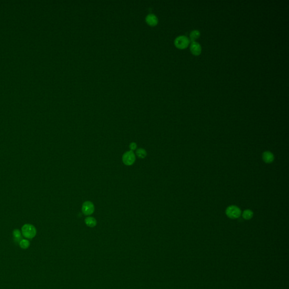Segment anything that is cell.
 Returning <instances> with one entry per match:
<instances>
[{
    "label": "cell",
    "instance_id": "obj_1",
    "mask_svg": "<svg viewBox=\"0 0 289 289\" xmlns=\"http://www.w3.org/2000/svg\"><path fill=\"white\" fill-rule=\"evenodd\" d=\"M21 232L23 237L27 239H32L37 234V230L35 226L30 224H26L22 227Z\"/></svg>",
    "mask_w": 289,
    "mask_h": 289
},
{
    "label": "cell",
    "instance_id": "obj_2",
    "mask_svg": "<svg viewBox=\"0 0 289 289\" xmlns=\"http://www.w3.org/2000/svg\"><path fill=\"white\" fill-rule=\"evenodd\" d=\"M225 212L228 218L232 219L238 218L241 215V209L236 206H229Z\"/></svg>",
    "mask_w": 289,
    "mask_h": 289
},
{
    "label": "cell",
    "instance_id": "obj_3",
    "mask_svg": "<svg viewBox=\"0 0 289 289\" xmlns=\"http://www.w3.org/2000/svg\"><path fill=\"white\" fill-rule=\"evenodd\" d=\"M174 43L176 47L180 49H184L189 46L190 40L185 36H180L176 38Z\"/></svg>",
    "mask_w": 289,
    "mask_h": 289
},
{
    "label": "cell",
    "instance_id": "obj_4",
    "mask_svg": "<svg viewBox=\"0 0 289 289\" xmlns=\"http://www.w3.org/2000/svg\"><path fill=\"white\" fill-rule=\"evenodd\" d=\"M122 161L125 165L131 166L136 161L135 154L132 151L127 152L124 154L122 157Z\"/></svg>",
    "mask_w": 289,
    "mask_h": 289
},
{
    "label": "cell",
    "instance_id": "obj_5",
    "mask_svg": "<svg viewBox=\"0 0 289 289\" xmlns=\"http://www.w3.org/2000/svg\"><path fill=\"white\" fill-rule=\"evenodd\" d=\"M95 211V206L90 201H86L82 206V212L86 216L92 215Z\"/></svg>",
    "mask_w": 289,
    "mask_h": 289
},
{
    "label": "cell",
    "instance_id": "obj_6",
    "mask_svg": "<svg viewBox=\"0 0 289 289\" xmlns=\"http://www.w3.org/2000/svg\"><path fill=\"white\" fill-rule=\"evenodd\" d=\"M190 50L191 53L195 56H198L202 52V47L199 43L197 42H192L190 47Z\"/></svg>",
    "mask_w": 289,
    "mask_h": 289
},
{
    "label": "cell",
    "instance_id": "obj_7",
    "mask_svg": "<svg viewBox=\"0 0 289 289\" xmlns=\"http://www.w3.org/2000/svg\"><path fill=\"white\" fill-rule=\"evenodd\" d=\"M263 160L266 163H271L274 161L275 156L271 152L267 151L263 152Z\"/></svg>",
    "mask_w": 289,
    "mask_h": 289
},
{
    "label": "cell",
    "instance_id": "obj_8",
    "mask_svg": "<svg viewBox=\"0 0 289 289\" xmlns=\"http://www.w3.org/2000/svg\"><path fill=\"white\" fill-rule=\"evenodd\" d=\"M146 21L150 26H155L158 22V19L155 15L150 14L146 17Z\"/></svg>",
    "mask_w": 289,
    "mask_h": 289
},
{
    "label": "cell",
    "instance_id": "obj_9",
    "mask_svg": "<svg viewBox=\"0 0 289 289\" xmlns=\"http://www.w3.org/2000/svg\"><path fill=\"white\" fill-rule=\"evenodd\" d=\"M13 240L15 243H19V242L22 239V232L18 229H16L13 230Z\"/></svg>",
    "mask_w": 289,
    "mask_h": 289
},
{
    "label": "cell",
    "instance_id": "obj_10",
    "mask_svg": "<svg viewBox=\"0 0 289 289\" xmlns=\"http://www.w3.org/2000/svg\"><path fill=\"white\" fill-rule=\"evenodd\" d=\"M86 225L89 227H94L97 224V221L94 218L88 217L85 220Z\"/></svg>",
    "mask_w": 289,
    "mask_h": 289
},
{
    "label": "cell",
    "instance_id": "obj_11",
    "mask_svg": "<svg viewBox=\"0 0 289 289\" xmlns=\"http://www.w3.org/2000/svg\"><path fill=\"white\" fill-rule=\"evenodd\" d=\"M200 33L198 30H193L190 33V38L192 42L195 41L197 39L199 38Z\"/></svg>",
    "mask_w": 289,
    "mask_h": 289
},
{
    "label": "cell",
    "instance_id": "obj_12",
    "mask_svg": "<svg viewBox=\"0 0 289 289\" xmlns=\"http://www.w3.org/2000/svg\"><path fill=\"white\" fill-rule=\"evenodd\" d=\"M254 213L250 209H246L242 213V218L245 220H250L253 216Z\"/></svg>",
    "mask_w": 289,
    "mask_h": 289
},
{
    "label": "cell",
    "instance_id": "obj_13",
    "mask_svg": "<svg viewBox=\"0 0 289 289\" xmlns=\"http://www.w3.org/2000/svg\"><path fill=\"white\" fill-rule=\"evenodd\" d=\"M20 248L23 249H27L30 246V242L28 239H22L19 243Z\"/></svg>",
    "mask_w": 289,
    "mask_h": 289
},
{
    "label": "cell",
    "instance_id": "obj_14",
    "mask_svg": "<svg viewBox=\"0 0 289 289\" xmlns=\"http://www.w3.org/2000/svg\"><path fill=\"white\" fill-rule=\"evenodd\" d=\"M136 154H137V155L138 158L143 159V158H145L146 156L147 152H146V150L143 149H139L136 152Z\"/></svg>",
    "mask_w": 289,
    "mask_h": 289
},
{
    "label": "cell",
    "instance_id": "obj_15",
    "mask_svg": "<svg viewBox=\"0 0 289 289\" xmlns=\"http://www.w3.org/2000/svg\"><path fill=\"white\" fill-rule=\"evenodd\" d=\"M129 148L131 149V151H132L133 152V150H136V148H137V145L136 143L134 142H132L130 145H129Z\"/></svg>",
    "mask_w": 289,
    "mask_h": 289
}]
</instances>
